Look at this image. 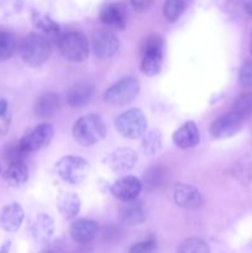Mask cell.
<instances>
[{"label": "cell", "instance_id": "30bf717a", "mask_svg": "<svg viewBox=\"0 0 252 253\" xmlns=\"http://www.w3.org/2000/svg\"><path fill=\"white\" fill-rule=\"evenodd\" d=\"M141 190H142L141 180L136 177H131V175L120 178L110 188L111 194L124 203L133 202L137 199Z\"/></svg>", "mask_w": 252, "mask_h": 253}, {"label": "cell", "instance_id": "836d02e7", "mask_svg": "<svg viewBox=\"0 0 252 253\" xmlns=\"http://www.w3.org/2000/svg\"><path fill=\"white\" fill-rule=\"evenodd\" d=\"M26 153L27 152H25V151L22 150L20 143H17V145L10 146V147L6 150V153H5V155H6V160L9 161L10 163H15V162H24V158Z\"/></svg>", "mask_w": 252, "mask_h": 253}, {"label": "cell", "instance_id": "7402d4cb", "mask_svg": "<svg viewBox=\"0 0 252 253\" xmlns=\"http://www.w3.org/2000/svg\"><path fill=\"white\" fill-rule=\"evenodd\" d=\"M53 232L54 221L49 215L40 214L35 219L34 225H32V235H34L36 241L44 244V242H47L51 239Z\"/></svg>", "mask_w": 252, "mask_h": 253}, {"label": "cell", "instance_id": "83f0119b", "mask_svg": "<svg viewBox=\"0 0 252 253\" xmlns=\"http://www.w3.org/2000/svg\"><path fill=\"white\" fill-rule=\"evenodd\" d=\"M16 51V40L9 31L0 30V61H6Z\"/></svg>", "mask_w": 252, "mask_h": 253}, {"label": "cell", "instance_id": "e0dca14e", "mask_svg": "<svg viewBox=\"0 0 252 253\" xmlns=\"http://www.w3.org/2000/svg\"><path fill=\"white\" fill-rule=\"evenodd\" d=\"M100 20L108 26L123 30L126 26V20H127L125 5L121 4V2L108 4L101 10Z\"/></svg>", "mask_w": 252, "mask_h": 253}, {"label": "cell", "instance_id": "d4e9b609", "mask_svg": "<svg viewBox=\"0 0 252 253\" xmlns=\"http://www.w3.org/2000/svg\"><path fill=\"white\" fill-rule=\"evenodd\" d=\"M231 173L237 182L247 185L252 180V161L250 158H242L232 166Z\"/></svg>", "mask_w": 252, "mask_h": 253}, {"label": "cell", "instance_id": "ac0fdd59", "mask_svg": "<svg viewBox=\"0 0 252 253\" xmlns=\"http://www.w3.org/2000/svg\"><path fill=\"white\" fill-rule=\"evenodd\" d=\"M94 94V85L89 82H79L67 91V103L72 108H81L90 101Z\"/></svg>", "mask_w": 252, "mask_h": 253}, {"label": "cell", "instance_id": "ffe728a7", "mask_svg": "<svg viewBox=\"0 0 252 253\" xmlns=\"http://www.w3.org/2000/svg\"><path fill=\"white\" fill-rule=\"evenodd\" d=\"M81 199L76 193L62 192L57 198V207L59 212L66 220L76 219L81 211Z\"/></svg>", "mask_w": 252, "mask_h": 253}, {"label": "cell", "instance_id": "3957f363", "mask_svg": "<svg viewBox=\"0 0 252 253\" xmlns=\"http://www.w3.org/2000/svg\"><path fill=\"white\" fill-rule=\"evenodd\" d=\"M58 48L62 56L71 62H82L88 58L89 42L79 31H71L58 37Z\"/></svg>", "mask_w": 252, "mask_h": 253}, {"label": "cell", "instance_id": "ab89813d", "mask_svg": "<svg viewBox=\"0 0 252 253\" xmlns=\"http://www.w3.org/2000/svg\"><path fill=\"white\" fill-rule=\"evenodd\" d=\"M246 11L247 14L252 17V0H249V1L246 2Z\"/></svg>", "mask_w": 252, "mask_h": 253}, {"label": "cell", "instance_id": "277c9868", "mask_svg": "<svg viewBox=\"0 0 252 253\" xmlns=\"http://www.w3.org/2000/svg\"><path fill=\"white\" fill-rule=\"evenodd\" d=\"M90 166L84 158L78 156H66L56 163L58 177L69 184H79L89 174Z\"/></svg>", "mask_w": 252, "mask_h": 253}, {"label": "cell", "instance_id": "7c38bea8", "mask_svg": "<svg viewBox=\"0 0 252 253\" xmlns=\"http://www.w3.org/2000/svg\"><path fill=\"white\" fill-rule=\"evenodd\" d=\"M173 199L179 208L194 210L202 205V194L195 187L189 184H177L173 190Z\"/></svg>", "mask_w": 252, "mask_h": 253}, {"label": "cell", "instance_id": "d6986e66", "mask_svg": "<svg viewBox=\"0 0 252 253\" xmlns=\"http://www.w3.org/2000/svg\"><path fill=\"white\" fill-rule=\"evenodd\" d=\"M61 108V98L56 93L42 94L35 104V114L37 118H53Z\"/></svg>", "mask_w": 252, "mask_h": 253}, {"label": "cell", "instance_id": "4316f807", "mask_svg": "<svg viewBox=\"0 0 252 253\" xmlns=\"http://www.w3.org/2000/svg\"><path fill=\"white\" fill-rule=\"evenodd\" d=\"M177 253H210V247L204 240L190 237L180 242Z\"/></svg>", "mask_w": 252, "mask_h": 253}, {"label": "cell", "instance_id": "5bb4252c", "mask_svg": "<svg viewBox=\"0 0 252 253\" xmlns=\"http://www.w3.org/2000/svg\"><path fill=\"white\" fill-rule=\"evenodd\" d=\"M99 226L95 221L89 219H79L69 227V235L74 242L81 245L89 244L95 239Z\"/></svg>", "mask_w": 252, "mask_h": 253}, {"label": "cell", "instance_id": "8d00e7d4", "mask_svg": "<svg viewBox=\"0 0 252 253\" xmlns=\"http://www.w3.org/2000/svg\"><path fill=\"white\" fill-rule=\"evenodd\" d=\"M7 111V101L5 99H0V118L4 116Z\"/></svg>", "mask_w": 252, "mask_h": 253}, {"label": "cell", "instance_id": "52a82bcc", "mask_svg": "<svg viewBox=\"0 0 252 253\" xmlns=\"http://www.w3.org/2000/svg\"><path fill=\"white\" fill-rule=\"evenodd\" d=\"M138 91H140V82L132 77H126L106 89L104 93V100L110 105H126L137 96Z\"/></svg>", "mask_w": 252, "mask_h": 253}, {"label": "cell", "instance_id": "cb8c5ba5", "mask_svg": "<svg viewBox=\"0 0 252 253\" xmlns=\"http://www.w3.org/2000/svg\"><path fill=\"white\" fill-rule=\"evenodd\" d=\"M32 22H34L35 26H36L46 37L59 36L61 27H59V25L57 24L54 20H52L48 15L42 14V12L40 11H34L32 12Z\"/></svg>", "mask_w": 252, "mask_h": 253}, {"label": "cell", "instance_id": "6da1fadb", "mask_svg": "<svg viewBox=\"0 0 252 253\" xmlns=\"http://www.w3.org/2000/svg\"><path fill=\"white\" fill-rule=\"evenodd\" d=\"M73 136L82 146L95 145L106 136V126L100 116L90 114L77 120L73 126Z\"/></svg>", "mask_w": 252, "mask_h": 253}, {"label": "cell", "instance_id": "8992f818", "mask_svg": "<svg viewBox=\"0 0 252 253\" xmlns=\"http://www.w3.org/2000/svg\"><path fill=\"white\" fill-rule=\"evenodd\" d=\"M115 126L121 136L135 140L145 135L147 120L140 109H130L116 118Z\"/></svg>", "mask_w": 252, "mask_h": 253}, {"label": "cell", "instance_id": "ba28073f", "mask_svg": "<svg viewBox=\"0 0 252 253\" xmlns=\"http://www.w3.org/2000/svg\"><path fill=\"white\" fill-rule=\"evenodd\" d=\"M53 127L49 124H41L27 132L20 141V146L25 152H35L46 147L53 138Z\"/></svg>", "mask_w": 252, "mask_h": 253}, {"label": "cell", "instance_id": "9a60e30c", "mask_svg": "<svg viewBox=\"0 0 252 253\" xmlns=\"http://www.w3.org/2000/svg\"><path fill=\"white\" fill-rule=\"evenodd\" d=\"M200 141V133L193 121H188L173 133V143L178 148L187 150L195 147Z\"/></svg>", "mask_w": 252, "mask_h": 253}, {"label": "cell", "instance_id": "d590c367", "mask_svg": "<svg viewBox=\"0 0 252 253\" xmlns=\"http://www.w3.org/2000/svg\"><path fill=\"white\" fill-rule=\"evenodd\" d=\"M119 229H115V227H109L108 230H105V239L106 240H118V234H119Z\"/></svg>", "mask_w": 252, "mask_h": 253}, {"label": "cell", "instance_id": "603a6c76", "mask_svg": "<svg viewBox=\"0 0 252 253\" xmlns=\"http://www.w3.org/2000/svg\"><path fill=\"white\" fill-rule=\"evenodd\" d=\"M4 179L11 187H21L29 179V169L25 162L10 163L4 172Z\"/></svg>", "mask_w": 252, "mask_h": 253}, {"label": "cell", "instance_id": "7a4b0ae2", "mask_svg": "<svg viewBox=\"0 0 252 253\" xmlns=\"http://www.w3.org/2000/svg\"><path fill=\"white\" fill-rule=\"evenodd\" d=\"M49 54H51V42L43 35H29L20 46V56L22 61L32 67L43 64L48 59Z\"/></svg>", "mask_w": 252, "mask_h": 253}, {"label": "cell", "instance_id": "d6a6232c", "mask_svg": "<svg viewBox=\"0 0 252 253\" xmlns=\"http://www.w3.org/2000/svg\"><path fill=\"white\" fill-rule=\"evenodd\" d=\"M240 83L244 86H252V58L245 61L240 71Z\"/></svg>", "mask_w": 252, "mask_h": 253}, {"label": "cell", "instance_id": "f35d334b", "mask_svg": "<svg viewBox=\"0 0 252 253\" xmlns=\"http://www.w3.org/2000/svg\"><path fill=\"white\" fill-rule=\"evenodd\" d=\"M39 253H64V252L59 249H48V250H44V251H41Z\"/></svg>", "mask_w": 252, "mask_h": 253}, {"label": "cell", "instance_id": "4dcf8cb0", "mask_svg": "<svg viewBox=\"0 0 252 253\" xmlns=\"http://www.w3.org/2000/svg\"><path fill=\"white\" fill-rule=\"evenodd\" d=\"M183 10H184V2H183V0H165L163 15H165L167 21H177L180 15H182Z\"/></svg>", "mask_w": 252, "mask_h": 253}, {"label": "cell", "instance_id": "44dd1931", "mask_svg": "<svg viewBox=\"0 0 252 253\" xmlns=\"http://www.w3.org/2000/svg\"><path fill=\"white\" fill-rule=\"evenodd\" d=\"M120 220L126 226H136L142 224L146 220V211L140 203L133 202L125 203L120 210Z\"/></svg>", "mask_w": 252, "mask_h": 253}, {"label": "cell", "instance_id": "74e56055", "mask_svg": "<svg viewBox=\"0 0 252 253\" xmlns=\"http://www.w3.org/2000/svg\"><path fill=\"white\" fill-rule=\"evenodd\" d=\"M10 246H11V242L6 241L1 247H0V253H9Z\"/></svg>", "mask_w": 252, "mask_h": 253}, {"label": "cell", "instance_id": "4fadbf2b", "mask_svg": "<svg viewBox=\"0 0 252 253\" xmlns=\"http://www.w3.org/2000/svg\"><path fill=\"white\" fill-rule=\"evenodd\" d=\"M137 162V155L131 148H118L106 158V163L115 173H126Z\"/></svg>", "mask_w": 252, "mask_h": 253}, {"label": "cell", "instance_id": "9c48e42d", "mask_svg": "<svg viewBox=\"0 0 252 253\" xmlns=\"http://www.w3.org/2000/svg\"><path fill=\"white\" fill-rule=\"evenodd\" d=\"M93 51L100 59H109L118 52L119 40L115 34L109 30H100L93 36Z\"/></svg>", "mask_w": 252, "mask_h": 253}, {"label": "cell", "instance_id": "e575fe53", "mask_svg": "<svg viewBox=\"0 0 252 253\" xmlns=\"http://www.w3.org/2000/svg\"><path fill=\"white\" fill-rule=\"evenodd\" d=\"M151 2H152V0H131L132 7L138 12H143L148 10V7L151 6Z\"/></svg>", "mask_w": 252, "mask_h": 253}, {"label": "cell", "instance_id": "1f68e13d", "mask_svg": "<svg viewBox=\"0 0 252 253\" xmlns=\"http://www.w3.org/2000/svg\"><path fill=\"white\" fill-rule=\"evenodd\" d=\"M157 251V241L155 237H148L143 241L136 242L128 250V253H156Z\"/></svg>", "mask_w": 252, "mask_h": 253}, {"label": "cell", "instance_id": "60d3db41", "mask_svg": "<svg viewBox=\"0 0 252 253\" xmlns=\"http://www.w3.org/2000/svg\"><path fill=\"white\" fill-rule=\"evenodd\" d=\"M251 52H252V37H251Z\"/></svg>", "mask_w": 252, "mask_h": 253}, {"label": "cell", "instance_id": "5b68a950", "mask_svg": "<svg viewBox=\"0 0 252 253\" xmlns=\"http://www.w3.org/2000/svg\"><path fill=\"white\" fill-rule=\"evenodd\" d=\"M163 61V41L158 35H152L142 47L141 71L148 77L160 73Z\"/></svg>", "mask_w": 252, "mask_h": 253}, {"label": "cell", "instance_id": "2e32d148", "mask_svg": "<svg viewBox=\"0 0 252 253\" xmlns=\"http://www.w3.org/2000/svg\"><path fill=\"white\" fill-rule=\"evenodd\" d=\"M25 212L17 203L6 205L0 212V226L7 232H15L20 229L24 221Z\"/></svg>", "mask_w": 252, "mask_h": 253}, {"label": "cell", "instance_id": "8fae6325", "mask_svg": "<svg viewBox=\"0 0 252 253\" xmlns=\"http://www.w3.org/2000/svg\"><path fill=\"white\" fill-rule=\"evenodd\" d=\"M242 123H244V119L241 116H239L234 111H230L217 118L211 124L210 132L215 138H229L241 128Z\"/></svg>", "mask_w": 252, "mask_h": 253}, {"label": "cell", "instance_id": "484cf974", "mask_svg": "<svg viewBox=\"0 0 252 253\" xmlns=\"http://www.w3.org/2000/svg\"><path fill=\"white\" fill-rule=\"evenodd\" d=\"M166 180V170L162 167H151L143 174V184L146 189L155 190Z\"/></svg>", "mask_w": 252, "mask_h": 253}, {"label": "cell", "instance_id": "f546056e", "mask_svg": "<svg viewBox=\"0 0 252 253\" xmlns=\"http://www.w3.org/2000/svg\"><path fill=\"white\" fill-rule=\"evenodd\" d=\"M232 111L242 119H247L252 116V93H244L234 101Z\"/></svg>", "mask_w": 252, "mask_h": 253}, {"label": "cell", "instance_id": "f1b7e54d", "mask_svg": "<svg viewBox=\"0 0 252 253\" xmlns=\"http://www.w3.org/2000/svg\"><path fill=\"white\" fill-rule=\"evenodd\" d=\"M162 146V138L158 131L153 130L145 133L142 138V151L148 156H153L161 150Z\"/></svg>", "mask_w": 252, "mask_h": 253}]
</instances>
